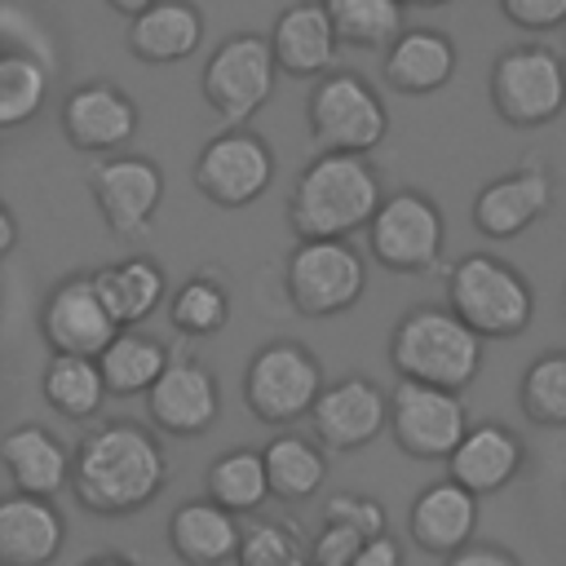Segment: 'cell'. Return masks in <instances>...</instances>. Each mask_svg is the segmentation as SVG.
<instances>
[{
  "mask_svg": "<svg viewBox=\"0 0 566 566\" xmlns=\"http://www.w3.org/2000/svg\"><path fill=\"white\" fill-rule=\"evenodd\" d=\"M106 4H111L119 18H128V22H133L137 13H146V9H150V4H159V0H106Z\"/></svg>",
  "mask_w": 566,
  "mask_h": 566,
  "instance_id": "41",
  "label": "cell"
},
{
  "mask_svg": "<svg viewBox=\"0 0 566 566\" xmlns=\"http://www.w3.org/2000/svg\"><path fill=\"white\" fill-rule=\"evenodd\" d=\"M57 124H62V137H66L75 150L106 159V155H119V150L137 137L142 115H137V102H133L119 84H111V80H88V84H80V88H71V93L62 97Z\"/></svg>",
  "mask_w": 566,
  "mask_h": 566,
  "instance_id": "15",
  "label": "cell"
},
{
  "mask_svg": "<svg viewBox=\"0 0 566 566\" xmlns=\"http://www.w3.org/2000/svg\"><path fill=\"white\" fill-rule=\"evenodd\" d=\"M168 548L177 553L181 566H226L243 553L239 513L221 509L212 495L186 500L168 517Z\"/></svg>",
  "mask_w": 566,
  "mask_h": 566,
  "instance_id": "24",
  "label": "cell"
},
{
  "mask_svg": "<svg viewBox=\"0 0 566 566\" xmlns=\"http://www.w3.org/2000/svg\"><path fill=\"white\" fill-rule=\"evenodd\" d=\"M367 287V261L349 239H296L283 261L287 305L305 318H336L358 305Z\"/></svg>",
  "mask_w": 566,
  "mask_h": 566,
  "instance_id": "5",
  "label": "cell"
},
{
  "mask_svg": "<svg viewBox=\"0 0 566 566\" xmlns=\"http://www.w3.org/2000/svg\"><path fill=\"white\" fill-rule=\"evenodd\" d=\"M500 13L522 31L566 27V0H500Z\"/></svg>",
  "mask_w": 566,
  "mask_h": 566,
  "instance_id": "37",
  "label": "cell"
},
{
  "mask_svg": "<svg viewBox=\"0 0 566 566\" xmlns=\"http://www.w3.org/2000/svg\"><path fill=\"white\" fill-rule=\"evenodd\" d=\"M349 566H402V544L380 531V535H371V539H363V544L354 548Z\"/></svg>",
  "mask_w": 566,
  "mask_h": 566,
  "instance_id": "38",
  "label": "cell"
},
{
  "mask_svg": "<svg viewBox=\"0 0 566 566\" xmlns=\"http://www.w3.org/2000/svg\"><path fill=\"white\" fill-rule=\"evenodd\" d=\"M80 566H137V562L124 557V553H93V557H84Z\"/></svg>",
  "mask_w": 566,
  "mask_h": 566,
  "instance_id": "42",
  "label": "cell"
},
{
  "mask_svg": "<svg viewBox=\"0 0 566 566\" xmlns=\"http://www.w3.org/2000/svg\"><path fill=\"white\" fill-rule=\"evenodd\" d=\"M491 106L513 128H539L566 111V62L548 44H513L491 62Z\"/></svg>",
  "mask_w": 566,
  "mask_h": 566,
  "instance_id": "7",
  "label": "cell"
},
{
  "mask_svg": "<svg viewBox=\"0 0 566 566\" xmlns=\"http://www.w3.org/2000/svg\"><path fill=\"white\" fill-rule=\"evenodd\" d=\"M203 44V13L190 0H159L128 22V53L150 66L186 62Z\"/></svg>",
  "mask_w": 566,
  "mask_h": 566,
  "instance_id": "26",
  "label": "cell"
},
{
  "mask_svg": "<svg viewBox=\"0 0 566 566\" xmlns=\"http://www.w3.org/2000/svg\"><path fill=\"white\" fill-rule=\"evenodd\" d=\"M469 424L473 420L464 394L455 389H438L420 380H398L389 389V438L411 460H451Z\"/></svg>",
  "mask_w": 566,
  "mask_h": 566,
  "instance_id": "10",
  "label": "cell"
},
{
  "mask_svg": "<svg viewBox=\"0 0 566 566\" xmlns=\"http://www.w3.org/2000/svg\"><path fill=\"white\" fill-rule=\"evenodd\" d=\"M217 416H221V385H217L212 367H203L190 354H172V363L146 394V420L159 433L199 438L217 424Z\"/></svg>",
  "mask_w": 566,
  "mask_h": 566,
  "instance_id": "16",
  "label": "cell"
},
{
  "mask_svg": "<svg viewBox=\"0 0 566 566\" xmlns=\"http://www.w3.org/2000/svg\"><path fill=\"white\" fill-rule=\"evenodd\" d=\"M522 464H526L522 438L500 420H478V424H469L464 442L451 451L447 478H455L460 486H469L482 500V495L504 491L522 473Z\"/></svg>",
  "mask_w": 566,
  "mask_h": 566,
  "instance_id": "22",
  "label": "cell"
},
{
  "mask_svg": "<svg viewBox=\"0 0 566 566\" xmlns=\"http://www.w3.org/2000/svg\"><path fill=\"white\" fill-rule=\"evenodd\" d=\"M0 464L4 478L18 495H44L53 500L62 486H71L75 473V451H66L62 438H53L44 424H13L0 442Z\"/></svg>",
  "mask_w": 566,
  "mask_h": 566,
  "instance_id": "21",
  "label": "cell"
},
{
  "mask_svg": "<svg viewBox=\"0 0 566 566\" xmlns=\"http://www.w3.org/2000/svg\"><path fill=\"white\" fill-rule=\"evenodd\" d=\"M270 49L283 75L292 80H318L336 71L340 35L332 27V13L323 0H296L287 4L270 27Z\"/></svg>",
  "mask_w": 566,
  "mask_h": 566,
  "instance_id": "19",
  "label": "cell"
},
{
  "mask_svg": "<svg viewBox=\"0 0 566 566\" xmlns=\"http://www.w3.org/2000/svg\"><path fill=\"white\" fill-rule=\"evenodd\" d=\"M447 305L482 340H509V336L531 327L535 287L509 261H500L491 252H469L447 274Z\"/></svg>",
  "mask_w": 566,
  "mask_h": 566,
  "instance_id": "4",
  "label": "cell"
},
{
  "mask_svg": "<svg viewBox=\"0 0 566 566\" xmlns=\"http://www.w3.org/2000/svg\"><path fill=\"white\" fill-rule=\"evenodd\" d=\"M455 75V44L433 27H411L385 49V84L407 97L438 93Z\"/></svg>",
  "mask_w": 566,
  "mask_h": 566,
  "instance_id": "25",
  "label": "cell"
},
{
  "mask_svg": "<svg viewBox=\"0 0 566 566\" xmlns=\"http://www.w3.org/2000/svg\"><path fill=\"white\" fill-rule=\"evenodd\" d=\"M164 482H168L164 447L137 420H102L75 447L71 491L80 509L97 517H128L155 504Z\"/></svg>",
  "mask_w": 566,
  "mask_h": 566,
  "instance_id": "1",
  "label": "cell"
},
{
  "mask_svg": "<svg viewBox=\"0 0 566 566\" xmlns=\"http://www.w3.org/2000/svg\"><path fill=\"white\" fill-rule=\"evenodd\" d=\"M389 429V394L367 376H340L310 411V433L327 451H358Z\"/></svg>",
  "mask_w": 566,
  "mask_h": 566,
  "instance_id": "17",
  "label": "cell"
},
{
  "mask_svg": "<svg viewBox=\"0 0 566 566\" xmlns=\"http://www.w3.org/2000/svg\"><path fill=\"white\" fill-rule=\"evenodd\" d=\"M407 531H411L416 548H424L433 557H451L473 544L478 495L469 486H460L455 478H438L416 491V500L407 509Z\"/></svg>",
  "mask_w": 566,
  "mask_h": 566,
  "instance_id": "20",
  "label": "cell"
},
{
  "mask_svg": "<svg viewBox=\"0 0 566 566\" xmlns=\"http://www.w3.org/2000/svg\"><path fill=\"white\" fill-rule=\"evenodd\" d=\"M18 248V217H13V208H0V252L9 256Z\"/></svg>",
  "mask_w": 566,
  "mask_h": 566,
  "instance_id": "40",
  "label": "cell"
},
{
  "mask_svg": "<svg viewBox=\"0 0 566 566\" xmlns=\"http://www.w3.org/2000/svg\"><path fill=\"white\" fill-rule=\"evenodd\" d=\"M553 208V172L539 159H522L517 168L486 181L473 199V230L482 239H517Z\"/></svg>",
  "mask_w": 566,
  "mask_h": 566,
  "instance_id": "18",
  "label": "cell"
},
{
  "mask_svg": "<svg viewBox=\"0 0 566 566\" xmlns=\"http://www.w3.org/2000/svg\"><path fill=\"white\" fill-rule=\"evenodd\" d=\"M261 451L274 500H310L327 482V447L314 433H274Z\"/></svg>",
  "mask_w": 566,
  "mask_h": 566,
  "instance_id": "30",
  "label": "cell"
},
{
  "mask_svg": "<svg viewBox=\"0 0 566 566\" xmlns=\"http://www.w3.org/2000/svg\"><path fill=\"white\" fill-rule=\"evenodd\" d=\"M442 566H522V562H517L504 544H482V539H473L469 548L442 557Z\"/></svg>",
  "mask_w": 566,
  "mask_h": 566,
  "instance_id": "39",
  "label": "cell"
},
{
  "mask_svg": "<svg viewBox=\"0 0 566 566\" xmlns=\"http://www.w3.org/2000/svg\"><path fill=\"white\" fill-rule=\"evenodd\" d=\"M305 119L318 150H345V155H371L389 133V111L380 93L354 71L318 75L305 97Z\"/></svg>",
  "mask_w": 566,
  "mask_h": 566,
  "instance_id": "6",
  "label": "cell"
},
{
  "mask_svg": "<svg viewBox=\"0 0 566 566\" xmlns=\"http://www.w3.org/2000/svg\"><path fill=\"white\" fill-rule=\"evenodd\" d=\"M66 544V522L44 495L0 500V566H53Z\"/></svg>",
  "mask_w": 566,
  "mask_h": 566,
  "instance_id": "23",
  "label": "cell"
},
{
  "mask_svg": "<svg viewBox=\"0 0 566 566\" xmlns=\"http://www.w3.org/2000/svg\"><path fill=\"white\" fill-rule=\"evenodd\" d=\"M385 190L367 155L318 150L287 199V226L296 239H349L371 226L380 212Z\"/></svg>",
  "mask_w": 566,
  "mask_h": 566,
  "instance_id": "2",
  "label": "cell"
},
{
  "mask_svg": "<svg viewBox=\"0 0 566 566\" xmlns=\"http://www.w3.org/2000/svg\"><path fill=\"white\" fill-rule=\"evenodd\" d=\"M0 44H4V53L35 57V62H44L49 71L57 66V49H53L49 27H44L22 0H4V4H0Z\"/></svg>",
  "mask_w": 566,
  "mask_h": 566,
  "instance_id": "36",
  "label": "cell"
},
{
  "mask_svg": "<svg viewBox=\"0 0 566 566\" xmlns=\"http://www.w3.org/2000/svg\"><path fill=\"white\" fill-rule=\"evenodd\" d=\"M53 71L22 53H0V128H22L40 115Z\"/></svg>",
  "mask_w": 566,
  "mask_h": 566,
  "instance_id": "35",
  "label": "cell"
},
{
  "mask_svg": "<svg viewBox=\"0 0 566 566\" xmlns=\"http://www.w3.org/2000/svg\"><path fill=\"white\" fill-rule=\"evenodd\" d=\"M402 4H416V9H442V4H451V0H402Z\"/></svg>",
  "mask_w": 566,
  "mask_h": 566,
  "instance_id": "43",
  "label": "cell"
},
{
  "mask_svg": "<svg viewBox=\"0 0 566 566\" xmlns=\"http://www.w3.org/2000/svg\"><path fill=\"white\" fill-rule=\"evenodd\" d=\"M168 323L181 336H217L230 323V292L217 274L199 270L168 296Z\"/></svg>",
  "mask_w": 566,
  "mask_h": 566,
  "instance_id": "32",
  "label": "cell"
},
{
  "mask_svg": "<svg viewBox=\"0 0 566 566\" xmlns=\"http://www.w3.org/2000/svg\"><path fill=\"white\" fill-rule=\"evenodd\" d=\"M340 44L389 49L402 35V0H323Z\"/></svg>",
  "mask_w": 566,
  "mask_h": 566,
  "instance_id": "33",
  "label": "cell"
},
{
  "mask_svg": "<svg viewBox=\"0 0 566 566\" xmlns=\"http://www.w3.org/2000/svg\"><path fill=\"white\" fill-rule=\"evenodd\" d=\"M40 394L62 420H97L106 407V376L97 358L84 354H53L40 371Z\"/></svg>",
  "mask_w": 566,
  "mask_h": 566,
  "instance_id": "28",
  "label": "cell"
},
{
  "mask_svg": "<svg viewBox=\"0 0 566 566\" xmlns=\"http://www.w3.org/2000/svg\"><path fill=\"white\" fill-rule=\"evenodd\" d=\"M274 80H279V62H274L270 35L234 31L203 62L199 88H203V102L221 115L226 128H243L270 102Z\"/></svg>",
  "mask_w": 566,
  "mask_h": 566,
  "instance_id": "8",
  "label": "cell"
},
{
  "mask_svg": "<svg viewBox=\"0 0 566 566\" xmlns=\"http://www.w3.org/2000/svg\"><path fill=\"white\" fill-rule=\"evenodd\" d=\"M517 407L539 429H566V349H544L522 371Z\"/></svg>",
  "mask_w": 566,
  "mask_h": 566,
  "instance_id": "34",
  "label": "cell"
},
{
  "mask_svg": "<svg viewBox=\"0 0 566 566\" xmlns=\"http://www.w3.org/2000/svg\"><path fill=\"white\" fill-rule=\"evenodd\" d=\"M88 190L115 239H146L164 203V172L155 159L119 150L88 168Z\"/></svg>",
  "mask_w": 566,
  "mask_h": 566,
  "instance_id": "13",
  "label": "cell"
},
{
  "mask_svg": "<svg viewBox=\"0 0 566 566\" xmlns=\"http://www.w3.org/2000/svg\"><path fill=\"white\" fill-rule=\"evenodd\" d=\"M93 283L106 301V310L115 314L119 327H137L146 323L164 301H168V279L159 270L155 256L137 252V256H119L111 265H97L93 270Z\"/></svg>",
  "mask_w": 566,
  "mask_h": 566,
  "instance_id": "27",
  "label": "cell"
},
{
  "mask_svg": "<svg viewBox=\"0 0 566 566\" xmlns=\"http://www.w3.org/2000/svg\"><path fill=\"white\" fill-rule=\"evenodd\" d=\"M323 363L301 340H270L243 367V402L261 424H292L323 394Z\"/></svg>",
  "mask_w": 566,
  "mask_h": 566,
  "instance_id": "9",
  "label": "cell"
},
{
  "mask_svg": "<svg viewBox=\"0 0 566 566\" xmlns=\"http://www.w3.org/2000/svg\"><path fill=\"white\" fill-rule=\"evenodd\" d=\"M447 243V221L424 190H394L385 195L380 212L367 226L371 256L394 274H424L438 265Z\"/></svg>",
  "mask_w": 566,
  "mask_h": 566,
  "instance_id": "11",
  "label": "cell"
},
{
  "mask_svg": "<svg viewBox=\"0 0 566 566\" xmlns=\"http://www.w3.org/2000/svg\"><path fill=\"white\" fill-rule=\"evenodd\" d=\"M97 363H102L106 389H111L115 398H137V394L146 398V394L155 389V380L164 376V367L172 363V354H168V345L155 340L150 332L124 327V332L106 345V354H102Z\"/></svg>",
  "mask_w": 566,
  "mask_h": 566,
  "instance_id": "29",
  "label": "cell"
},
{
  "mask_svg": "<svg viewBox=\"0 0 566 566\" xmlns=\"http://www.w3.org/2000/svg\"><path fill=\"white\" fill-rule=\"evenodd\" d=\"M208 495L230 509V513H256L274 491H270V469L265 451L256 447H230L208 464Z\"/></svg>",
  "mask_w": 566,
  "mask_h": 566,
  "instance_id": "31",
  "label": "cell"
},
{
  "mask_svg": "<svg viewBox=\"0 0 566 566\" xmlns=\"http://www.w3.org/2000/svg\"><path fill=\"white\" fill-rule=\"evenodd\" d=\"M124 327L115 323V314L106 310L93 274H66L53 283V292L40 305V336L53 354H84V358H102L106 345L119 336Z\"/></svg>",
  "mask_w": 566,
  "mask_h": 566,
  "instance_id": "14",
  "label": "cell"
},
{
  "mask_svg": "<svg viewBox=\"0 0 566 566\" xmlns=\"http://www.w3.org/2000/svg\"><path fill=\"white\" fill-rule=\"evenodd\" d=\"M190 177H195V190L208 203H217V208H248L274 181V150L248 124L243 128H221L217 137L203 142Z\"/></svg>",
  "mask_w": 566,
  "mask_h": 566,
  "instance_id": "12",
  "label": "cell"
},
{
  "mask_svg": "<svg viewBox=\"0 0 566 566\" xmlns=\"http://www.w3.org/2000/svg\"><path fill=\"white\" fill-rule=\"evenodd\" d=\"M389 367L398 380L460 394L482 371V336L451 305H411L389 332Z\"/></svg>",
  "mask_w": 566,
  "mask_h": 566,
  "instance_id": "3",
  "label": "cell"
}]
</instances>
